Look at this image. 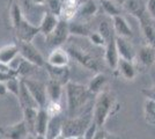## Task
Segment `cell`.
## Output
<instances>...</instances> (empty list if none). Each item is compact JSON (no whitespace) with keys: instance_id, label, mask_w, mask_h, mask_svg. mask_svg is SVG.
<instances>
[{"instance_id":"obj_1","label":"cell","mask_w":155,"mask_h":139,"mask_svg":"<svg viewBox=\"0 0 155 139\" xmlns=\"http://www.w3.org/2000/svg\"><path fill=\"white\" fill-rule=\"evenodd\" d=\"M65 94L67 117H74L82 114L86 108L89 106L91 98H94V95H91L88 91V87L71 80L65 85Z\"/></svg>"},{"instance_id":"obj_2","label":"cell","mask_w":155,"mask_h":139,"mask_svg":"<svg viewBox=\"0 0 155 139\" xmlns=\"http://www.w3.org/2000/svg\"><path fill=\"white\" fill-rule=\"evenodd\" d=\"M119 110L116 96L109 91H103L95 96L93 103V121L98 127H103L110 116Z\"/></svg>"},{"instance_id":"obj_3","label":"cell","mask_w":155,"mask_h":139,"mask_svg":"<svg viewBox=\"0 0 155 139\" xmlns=\"http://www.w3.org/2000/svg\"><path fill=\"white\" fill-rule=\"evenodd\" d=\"M91 122H93V106L78 116L64 118L61 133L66 138L84 136Z\"/></svg>"},{"instance_id":"obj_4","label":"cell","mask_w":155,"mask_h":139,"mask_svg":"<svg viewBox=\"0 0 155 139\" xmlns=\"http://www.w3.org/2000/svg\"><path fill=\"white\" fill-rule=\"evenodd\" d=\"M66 51L68 52L70 57L74 58L79 63L80 65L89 71H94V72H101V63L95 57L93 53L87 51L86 49H82L81 46L78 45H67Z\"/></svg>"},{"instance_id":"obj_5","label":"cell","mask_w":155,"mask_h":139,"mask_svg":"<svg viewBox=\"0 0 155 139\" xmlns=\"http://www.w3.org/2000/svg\"><path fill=\"white\" fill-rule=\"evenodd\" d=\"M18 45H19L20 56L23 59L28 60L29 63H31L39 68H44L46 59L43 57V55L39 52L38 49L34 45L32 42H19L18 41Z\"/></svg>"},{"instance_id":"obj_6","label":"cell","mask_w":155,"mask_h":139,"mask_svg":"<svg viewBox=\"0 0 155 139\" xmlns=\"http://www.w3.org/2000/svg\"><path fill=\"white\" fill-rule=\"evenodd\" d=\"M12 29L19 42H32L34 38L39 34L38 26L28 21L25 16L18 23H15L12 27Z\"/></svg>"},{"instance_id":"obj_7","label":"cell","mask_w":155,"mask_h":139,"mask_svg":"<svg viewBox=\"0 0 155 139\" xmlns=\"http://www.w3.org/2000/svg\"><path fill=\"white\" fill-rule=\"evenodd\" d=\"M70 37V28H68V22L60 19L57 27L49 36L45 37L46 45L53 48H59L63 44H65Z\"/></svg>"},{"instance_id":"obj_8","label":"cell","mask_w":155,"mask_h":139,"mask_svg":"<svg viewBox=\"0 0 155 139\" xmlns=\"http://www.w3.org/2000/svg\"><path fill=\"white\" fill-rule=\"evenodd\" d=\"M27 88L29 89V92L34 98L36 104L38 108H45L46 103L49 102L48 95H46V85L45 82H42L39 80H35L31 78H27L22 79Z\"/></svg>"},{"instance_id":"obj_9","label":"cell","mask_w":155,"mask_h":139,"mask_svg":"<svg viewBox=\"0 0 155 139\" xmlns=\"http://www.w3.org/2000/svg\"><path fill=\"white\" fill-rule=\"evenodd\" d=\"M0 136L4 139H26L29 136V131L23 119H21L11 125L1 126Z\"/></svg>"},{"instance_id":"obj_10","label":"cell","mask_w":155,"mask_h":139,"mask_svg":"<svg viewBox=\"0 0 155 139\" xmlns=\"http://www.w3.org/2000/svg\"><path fill=\"white\" fill-rule=\"evenodd\" d=\"M116 48L120 59L130 60V61H134V59H137L136 49L129 41V38L116 36Z\"/></svg>"},{"instance_id":"obj_11","label":"cell","mask_w":155,"mask_h":139,"mask_svg":"<svg viewBox=\"0 0 155 139\" xmlns=\"http://www.w3.org/2000/svg\"><path fill=\"white\" fill-rule=\"evenodd\" d=\"M46 63L49 65L57 67L68 66L70 64V55L66 51V49L59 46V48H53L51 52L49 53Z\"/></svg>"},{"instance_id":"obj_12","label":"cell","mask_w":155,"mask_h":139,"mask_svg":"<svg viewBox=\"0 0 155 139\" xmlns=\"http://www.w3.org/2000/svg\"><path fill=\"white\" fill-rule=\"evenodd\" d=\"M44 68L49 75V79L54 80L59 84H61L63 86H65L70 81V68H68V66L57 67L49 65L46 63Z\"/></svg>"},{"instance_id":"obj_13","label":"cell","mask_w":155,"mask_h":139,"mask_svg":"<svg viewBox=\"0 0 155 139\" xmlns=\"http://www.w3.org/2000/svg\"><path fill=\"white\" fill-rule=\"evenodd\" d=\"M125 11L139 20L147 13V0H125L123 4Z\"/></svg>"},{"instance_id":"obj_14","label":"cell","mask_w":155,"mask_h":139,"mask_svg":"<svg viewBox=\"0 0 155 139\" xmlns=\"http://www.w3.org/2000/svg\"><path fill=\"white\" fill-rule=\"evenodd\" d=\"M119 55L117 51L116 48V37L109 40L105 42V46H104V61L107 63V65L111 68V70H116L117 64L119 61Z\"/></svg>"},{"instance_id":"obj_15","label":"cell","mask_w":155,"mask_h":139,"mask_svg":"<svg viewBox=\"0 0 155 139\" xmlns=\"http://www.w3.org/2000/svg\"><path fill=\"white\" fill-rule=\"evenodd\" d=\"M98 12V5L96 0H80L77 16L80 20H88L96 15Z\"/></svg>"},{"instance_id":"obj_16","label":"cell","mask_w":155,"mask_h":139,"mask_svg":"<svg viewBox=\"0 0 155 139\" xmlns=\"http://www.w3.org/2000/svg\"><path fill=\"white\" fill-rule=\"evenodd\" d=\"M59 20H60V18H59L58 15H56V14L50 13V12L44 13L38 25L39 34L44 35V37L49 36L54 30V28L57 27Z\"/></svg>"},{"instance_id":"obj_17","label":"cell","mask_w":155,"mask_h":139,"mask_svg":"<svg viewBox=\"0 0 155 139\" xmlns=\"http://www.w3.org/2000/svg\"><path fill=\"white\" fill-rule=\"evenodd\" d=\"M112 28L115 35L118 37H124V38H131L133 36L132 28L130 27L127 20L123 15H118L112 18Z\"/></svg>"},{"instance_id":"obj_18","label":"cell","mask_w":155,"mask_h":139,"mask_svg":"<svg viewBox=\"0 0 155 139\" xmlns=\"http://www.w3.org/2000/svg\"><path fill=\"white\" fill-rule=\"evenodd\" d=\"M138 21L140 23L142 35H143L145 40L147 41V44L155 46V26L152 22V18L148 14H146Z\"/></svg>"},{"instance_id":"obj_19","label":"cell","mask_w":155,"mask_h":139,"mask_svg":"<svg viewBox=\"0 0 155 139\" xmlns=\"http://www.w3.org/2000/svg\"><path fill=\"white\" fill-rule=\"evenodd\" d=\"M19 55L20 52L18 43L4 45L2 48H0V64L4 66H8Z\"/></svg>"},{"instance_id":"obj_20","label":"cell","mask_w":155,"mask_h":139,"mask_svg":"<svg viewBox=\"0 0 155 139\" xmlns=\"http://www.w3.org/2000/svg\"><path fill=\"white\" fill-rule=\"evenodd\" d=\"M79 1L80 0H63L59 18L67 22L74 20L79 8Z\"/></svg>"},{"instance_id":"obj_21","label":"cell","mask_w":155,"mask_h":139,"mask_svg":"<svg viewBox=\"0 0 155 139\" xmlns=\"http://www.w3.org/2000/svg\"><path fill=\"white\" fill-rule=\"evenodd\" d=\"M108 77L102 72L95 73V75L91 79V81L88 82V91L91 92V95L96 96L97 94H100L101 92H103L107 84H108Z\"/></svg>"},{"instance_id":"obj_22","label":"cell","mask_w":155,"mask_h":139,"mask_svg":"<svg viewBox=\"0 0 155 139\" xmlns=\"http://www.w3.org/2000/svg\"><path fill=\"white\" fill-rule=\"evenodd\" d=\"M137 59L141 63L143 66L150 67L155 63V46L145 44L137 52Z\"/></svg>"},{"instance_id":"obj_23","label":"cell","mask_w":155,"mask_h":139,"mask_svg":"<svg viewBox=\"0 0 155 139\" xmlns=\"http://www.w3.org/2000/svg\"><path fill=\"white\" fill-rule=\"evenodd\" d=\"M115 71H118V73L125 80H134L137 77L136 66H134L133 61H130V60L119 59Z\"/></svg>"},{"instance_id":"obj_24","label":"cell","mask_w":155,"mask_h":139,"mask_svg":"<svg viewBox=\"0 0 155 139\" xmlns=\"http://www.w3.org/2000/svg\"><path fill=\"white\" fill-rule=\"evenodd\" d=\"M18 101H19V104L22 109H25V108H38V106L36 104L35 100L31 96L29 89L27 88L22 79H21V86H20V92L18 95Z\"/></svg>"},{"instance_id":"obj_25","label":"cell","mask_w":155,"mask_h":139,"mask_svg":"<svg viewBox=\"0 0 155 139\" xmlns=\"http://www.w3.org/2000/svg\"><path fill=\"white\" fill-rule=\"evenodd\" d=\"M63 122H64V117L61 115L54 116V117H50L45 133L46 139H53L56 138L57 136H59V134H61Z\"/></svg>"},{"instance_id":"obj_26","label":"cell","mask_w":155,"mask_h":139,"mask_svg":"<svg viewBox=\"0 0 155 139\" xmlns=\"http://www.w3.org/2000/svg\"><path fill=\"white\" fill-rule=\"evenodd\" d=\"M50 121V116L46 113L45 108H38L36 123H35V136H45L48 124Z\"/></svg>"},{"instance_id":"obj_27","label":"cell","mask_w":155,"mask_h":139,"mask_svg":"<svg viewBox=\"0 0 155 139\" xmlns=\"http://www.w3.org/2000/svg\"><path fill=\"white\" fill-rule=\"evenodd\" d=\"M46 85V95H48V100L49 101H53V102H60L61 96H63V85L59 84L54 80L49 79Z\"/></svg>"},{"instance_id":"obj_28","label":"cell","mask_w":155,"mask_h":139,"mask_svg":"<svg viewBox=\"0 0 155 139\" xmlns=\"http://www.w3.org/2000/svg\"><path fill=\"white\" fill-rule=\"evenodd\" d=\"M37 111H38V108H25V109H22V113H23V118L22 119L26 123L29 134H34V136H35V123H36Z\"/></svg>"},{"instance_id":"obj_29","label":"cell","mask_w":155,"mask_h":139,"mask_svg":"<svg viewBox=\"0 0 155 139\" xmlns=\"http://www.w3.org/2000/svg\"><path fill=\"white\" fill-rule=\"evenodd\" d=\"M70 28V35L74 36H81V37H88L91 30L80 20H72L68 22Z\"/></svg>"},{"instance_id":"obj_30","label":"cell","mask_w":155,"mask_h":139,"mask_svg":"<svg viewBox=\"0 0 155 139\" xmlns=\"http://www.w3.org/2000/svg\"><path fill=\"white\" fill-rule=\"evenodd\" d=\"M100 5H101V8L103 9L104 13L109 15L111 19L115 16H118V15H122L120 6L115 4L111 0H100Z\"/></svg>"},{"instance_id":"obj_31","label":"cell","mask_w":155,"mask_h":139,"mask_svg":"<svg viewBox=\"0 0 155 139\" xmlns=\"http://www.w3.org/2000/svg\"><path fill=\"white\" fill-rule=\"evenodd\" d=\"M143 116L145 121L150 124L155 125V101L154 100H145V104H143Z\"/></svg>"},{"instance_id":"obj_32","label":"cell","mask_w":155,"mask_h":139,"mask_svg":"<svg viewBox=\"0 0 155 139\" xmlns=\"http://www.w3.org/2000/svg\"><path fill=\"white\" fill-rule=\"evenodd\" d=\"M97 31L102 35V37L105 40V42L116 37L115 31H114V28H112V23H110L109 21H107V20H103L100 22V25H98V30H97Z\"/></svg>"},{"instance_id":"obj_33","label":"cell","mask_w":155,"mask_h":139,"mask_svg":"<svg viewBox=\"0 0 155 139\" xmlns=\"http://www.w3.org/2000/svg\"><path fill=\"white\" fill-rule=\"evenodd\" d=\"M5 85H6L7 92L13 94L14 96L18 98L19 92H20V86H21V79H20L19 77H13L12 79H9L8 81H6Z\"/></svg>"},{"instance_id":"obj_34","label":"cell","mask_w":155,"mask_h":139,"mask_svg":"<svg viewBox=\"0 0 155 139\" xmlns=\"http://www.w3.org/2000/svg\"><path fill=\"white\" fill-rule=\"evenodd\" d=\"M45 110L50 117L59 116V115H61V113H63V108H61L60 102H53V101H49L46 103Z\"/></svg>"},{"instance_id":"obj_35","label":"cell","mask_w":155,"mask_h":139,"mask_svg":"<svg viewBox=\"0 0 155 139\" xmlns=\"http://www.w3.org/2000/svg\"><path fill=\"white\" fill-rule=\"evenodd\" d=\"M61 4H63V0H45V5L49 8V12L58 16L61 9Z\"/></svg>"},{"instance_id":"obj_36","label":"cell","mask_w":155,"mask_h":139,"mask_svg":"<svg viewBox=\"0 0 155 139\" xmlns=\"http://www.w3.org/2000/svg\"><path fill=\"white\" fill-rule=\"evenodd\" d=\"M87 38L89 40V42H91L93 45L103 46V48L105 46V40L102 37V35L98 33V31H91Z\"/></svg>"},{"instance_id":"obj_37","label":"cell","mask_w":155,"mask_h":139,"mask_svg":"<svg viewBox=\"0 0 155 139\" xmlns=\"http://www.w3.org/2000/svg\"><path fill=\"white\" fill-rule=\"evenodd\" d=\"M93 139H120L117 134L110 133L109 131H107L104 127H98L96 130V132L94 134Z\"/></svg>"},{"instance_id":"obj_38","label":"cell","mask_w":155,"mask_h":139,"mask_svg":"<svg viewBox=\"0 0 155 139\" xmlns=\"http://www.w3.org/2000/svg\"><path fill=\"white\" fill-rule=\"evenodd\" d=\"M13 77H18L16 73L12 71L9 67L8 68H2L0 70V82H6L9 79H12Z\"/></svg>"},{"instance_id":"obj_39","label":"cell","mask_w":155,"mask_h":139,"mask_svg":"<svg viewBox=\"0 0 155 139\" xmlns=\"http://www.w3.org/2000/svg\"><path fill=\"white\" fill-rule=\"evenodd\" d=\"M141 93L145 95L146 99L149 100H154L155 101V85L150 87V88H146V89H142Z\"/></svg>"},{"instance_id":"obj_40","label":"cell","mask_w":155,"mask_h":139,"mask_svg":"<svg viewBox=\"0 0 155 139\" xmlns=\"http://www.w3.org/2000/svg\"><path fill=\"white\" fill-rule=\"evenodd\" d=\"M147 13L152 20H155V0H147Z\"/></svg>"},{"instance_id":"obj_41","label":"cell","mask_w":155,"mask_h":139,"mask_svg":"<svg viewBox=\"0 0 155 139\" xmlns=\"http://www.w3.org/2000/svg\"><path fill=\"white\" fill-rule=\"evenodd\" d=\"M7 93H8V92H7V88H6L5 82H0V98L6 96Z\"/></svg>"},{"instance_id":"obj_42","label":"cell","mask_w":155,"mask_h":139,"mask_svg":"<svg viewBox=\"0 0 155 139\" xmlns=\"http://www.w3.org/2000/svg\"><path fill=\"white\" fill-rule=\"evenodd\" d=\"M32 5H36V6H43L45 5V0H29Z\"/></svg>"},{"instance_id":"obj_43","label":"cell","mask_w":155,"mask_h":139,"mask_svg":"<svg viewBox=\"0 0 155 139\" xmlns=\"http://www.w3.org/2000/svg\"><path fill=\"white\" fill-rule=\"evenodd\" d=\"M111 1H114L115 4L119 5V6H123V4H124V1H125V0H111Z\"/></svg>"},{"instance_id":"obj_44","label":"cell","mask_w":155,"mask_h":139,"mask_svg":"<svg viewBox=\"0 0 155 139\" xmlns=\"http://www.w3.org/2000/svg\"><path fill=\"white\" fill-rule=\"evenodd\" d=\"M66 139H84V136H78V137H68Z\"/></svg>"},{"instance_id":"obj_45","label":"cell","mask_w":155,"mask_h":139,"mask_svg":"<svg viewBox=\"0 0 155 139\" xmlns=\"http://www.w3.org/2000/svg\"><path fill=\"white\" fill-rule=\"evenodd\" d=\"M53 139H66V137H65L64 134L61 133V134H59V136H57L56 138H53Z\"/></svg>"},{"instance_id":"obj_46","label":"cell","mask_w":155,"mask_h":139,"mask_svg":"<svg viewBox=\"0 0 155 139\" xmlns=\"http://www.w3.org/2000/svg\"><path fill=\"white\" fill-rule=\"evenodd\" d=\"M35 139H46L45 136H39V134H37V136H35Z\"/></svg>"},{"instance_id":"obj_47","label":"cell","mask_w":155,"mask_h":139,"mask_svg":"<svg viewBox=\"0 0 155 139\" xmlns=\"http://www.w3.org/2000/svg\"><path fill=\"white\" fill-rule=\"evenodd\" d=\"M26 139H35V136H34V134H29Z\"/></svg>"},{"instance_id":"obj_48","label":"cell","mask_w":155,"mask_h":139,"mask_svg":"<svg viewBox=\"0 0 155 139\" xmlns=\"http://www.w3.org/2000/svg\"><path fill=\"white\" fill-rule=\"evenodd\" d=\"M2 68H8V66H4V65L0 64V70H2Z\"/></svg>"}]
</instances>
